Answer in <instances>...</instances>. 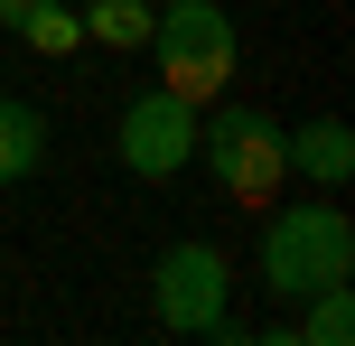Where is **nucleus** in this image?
<instances>
[{
  "mask_svg": "<svg viewBox=\"0 0 355 346\" xmlns=\"http://www.w3.org/2000/svg\"><path fill=\"white\" fill-rule=\"evenodd\" d=\"M19 37H28L37 56H75V47H85V10L47 0V10H28V19H19Z\"/></svg>",
  "mask_w": 355,
  "mask_h": 346,
  "instance_id": "10",
  "label": "nucleus"
},
{
  "mask_svg": "<svg viewBox=\"0 0 355 346\" xmlns=\"http://www.w3.org/2000/svg\"><path fill=\"white\" fill-rule=\"evenodd\" d=\"M234 281H225V253L215 243H168L159 272H150V309H159L168 337H243V318H234Z\"/></svg>",
  "mask_w": 355,
  "mask_h": 346,
  "instance_id": "4",
  "label": "nucleus"
},
{
  "mask_svg": "<svg viewBox=\"0 0 355 346\" xmlns=\"http://www.w3.org/2000/svg\"><path fill=\"white\" fill-rule=\"evenodd\" d=\"M196 159H206L215 187H225V197H243V206L281 197V178H290L281 122H271L262 103H215V112H196Z\"/></svg>",
  "mask_w": 355,
  "mask_h": 346,
  "instance_id": "2",
  "label": "nucleus"
},
{
  "mask_svg": "<svg viewBox=\"0 0 355 346\" xmlns=\"http://www.w3.org/2000/svg\"><path fill=\"white\" fill-rule=\"evenodd\" d=\"M85 37H94V47H150V0H94Z\"/></svg>",
  "mask_w": 355,
  "mask_h": 346,
  "instance_id": "9",
  "label": "nucleus"
},
{
  "mask_svg": "<svg viewBox=\"0 0 355 346\" xmlns=\"http://www.w3.org/2000/svg\"><path fill=\"white\" fill-rule=\"evenodd\" d=\"M355 337V291L346 281H327V291L300 300V328H290V346H346Z\"/></svg>",
  "mask_w": 355,
  "mask_h": 346,
  "instance_id": "8",
  "label": "nucleus"
},
{
  "mask_svg": "<svg viewBox=\"0 0 355 346\" xmlns=\"http://www.w3.org/2000/svg\"><path fill=\"white\" fill-rule=\"evenodd\" d=\"M281 150H290V168L318 178V187H346L355 178V131L337 122V112H318V122H300V131L281 122Z\"/></svg>",
  "mask_w": 355,
  "mask_h": 346,
  "instance_id": "6",
  "label": "nucleus"
},
{
  "mask_svg": "<svg viewBox=\"0 0 355 346\" xmlns=\"http://www.w3.org/2000/svg\"><path fill=\"white\" fill-rule=\"evenodd\" d=\"M327 281H355V225L346 206H281L262 225V291L309 300Z\"/></svg>",
  "mask_w": 355,
  "mask_h": 346,
  "instance_id": "1",
  "label": "nucleus"
},
{
  "mask_svg": "<svg viewBox=\"0 0 355 346\" xmlns=\"http://www.w3.org/2000/svg\"><path fill=\"white\" fill-rule=\"evenodd\" d=\"M37 159H47V112H37V103H19V94H0V187H10V178H28Z\"/></svg>",
  "mask_w": 355,
  "mask_h": 346,
  "instance_id": "7",
  "label": "nucleus"
},
{
  "mask_svg": "<svg viewBox=\"0 0 355 346\" xmlns=\"http://www.w3.org/2000/svg\"><path fill=\"white\" fill-rule=\"evenodd\" d=\"M28 10H47V0H0V28H19Z\"/></svg>",
  "mask_w": 355,
  "mask_h": 346,
  "instance_id": "11",
  "label": "nucleus"
},
{
  "mask_svg": "<svg viewBox=\"0 0 355 346\" xmlns=\"http://www.w3.org/2000/svg\"><path fill=\"white\" fill-rule=\"evenodd\" d=\"M187 159H196V103L168 94V85L131 94V112H122V168L131 178H178Z\"/></svg>",
  "mask_w": 355,
  "mask_h": 346,
  "instance_id": "5",
  "label": "nucleus"
},
{
  "mask_svg": "<svg viewBox=\"0 0 355 346\" xmlns=\"http://www.w3.org/2000/svg\"><path fill=\"white\" fill-rule=\"evenodd\" d=\"M150 56H159V85L187 94V103H215L234 75V19L225 0H168L150 19Z\"/></svg>",
  "mask_w": 355,
  "mask_h": 346,
  "instance_id": "3",
  "label": "nucleus"
}]
</instances>
